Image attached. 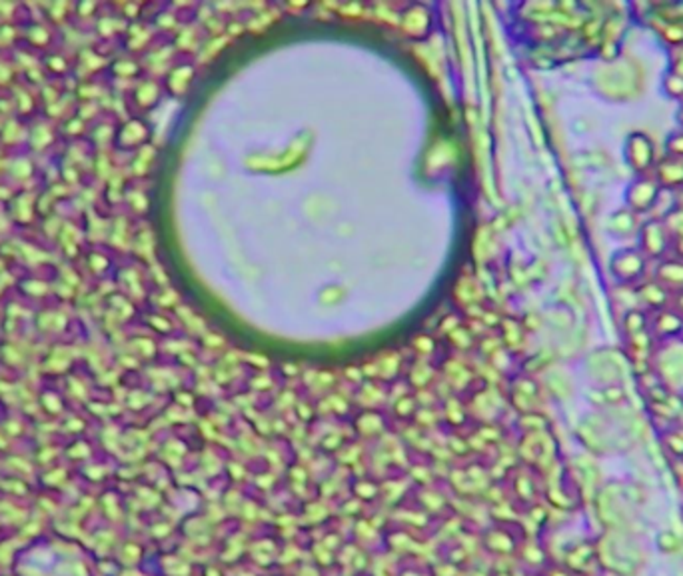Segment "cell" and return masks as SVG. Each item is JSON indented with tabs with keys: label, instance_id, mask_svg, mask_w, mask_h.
Wrapping results in <instances>:
<instances>
[{
	"label": "cell",
	"instance_id": "1",
	"mask_svg": "<svg viewBox=\"0 0 683 576\" xmlns=\"http://www.w3.org/2000/svg\"><path fill=\"white\" fill-rule=\"evenodd\" d=\"M595 556L605 576H640L648 562L636 534L615 531H602L595 536Z\"/></svg>",
	"mask_w": 683,
	"mask_h": 576
},
{
	"label": "cell",
	"instance_id": "2",
	"mask_svg": "<svg viewBox=\"0 0 683 576\" xmlns=\"http://www.w3.org/2000/svg\"><path fill=\"white\" fill-rule=\"evenodd\" d=\"M592 508L595 514V521L602 526V531H615V533H630L636 534L638 523V508L628 503L623 496V488L620 480L603 483L598 494L593 496Z\"/></svg>",
	"mask_w": 683,
	"mask_h": 576
},
{
	"label": "cell",
	"instance_id": "3",
	"mask_svg": "<svg viewBox=\"0 0 683 576\" xmlns=\"http://www.w3.org/2000/svg\"><path fill=\"white\" fill-rule=\"evenodd\" d=\"M564 566L575 576L600 574L598 556H595V539L575 541L564 554Z\"/></svg>",
	"mask_w": 683,
	"mask_h": 576
},
{
	"label": "cell",
	"instance_id": "4",
	"mask_svg": "<svg viewBox=\"0 0 683 576\" xmlns=\"http://www.w3.org/2000/svg\"><path fill=\"white\" fill-rule=\"evenodd\" d=\"M656 549L666 556H678L683 552V536L673 528H663L656 534Z\"/></svg>",
	"mask_w": 683,
	"mask_h": 576
},
{
	"label": "cell",
	"instance_id": "5",
	"mask_svg": "<svg viewBox=\"0 0 683 576\" xmlns=\"http://www.w3.org/2000/svg\"><path fill=\"white\" fill-rule=\"evenodd\" d=\"M593 576H603V574H602V572H600V574H593Z\"/></svg>",
	"mask_w": 683,
	"mask_h": 576
}]
</instances>
